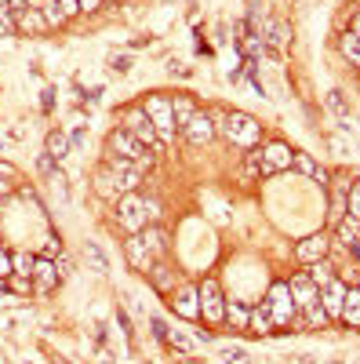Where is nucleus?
Returning a JSON list of instances; mask_svg holds the SVG:
<instances>
[{"label": "nucleus", "instance_id": "nucleus-18", "mask_svg": "<svg viewBox=\"0 0 360 364\" xmlns=\"http://www.w3.org/2000/svg\"><path fill=\"white\" fill-rule=\"evenodd\" d=\"M339 240L360 259V223H356L353 215H349V219H339Z\"/></svg>", "mask_w": 360, "mask_h": 364}, {"label": "nucleus", "instance_id": "nucleus-43", "mask_svg": "<svg viewBox=\"0 0 360 364\" xmlns=\"http://www.w3.org/2000/svg\"><path fill=\"white\" fill-rule=\"evenodd\" d=\"M102 4V0H80V11H95Z\"/></svg>", "mask_w": 360, "mask_h": 364}, {"label": "nucleus", "instance_id": "nucleus-9", "mask_svg": "<svg viewBox=\"0 0 360 364\" xmlns=\"http://www.w3.org/2000/svg\"><path fill=\"white\" fill-rule=\"evenodd\" d=\"M327 252H332V237H327V233H310L306 240H298L295 259L310 266V262H320V259H327Z\"/></svg>", "mask_w": 360, "mask_h": 364}, {"label": "nucleus", "instance_id": "nucleus-4", "mask_svg": "<svg viewBox=\"0 0 360 364\" xmlns=\"http://www.w3.org/2000/svg\"><path fill=\"white\" fill-rule=\"evenodd\" d=\"M124 132L146 149H160V139H157V132H153V120H149V113L146 109H128L124 113Z\"/></svg>", "mask_w": 360, "mask_h": 364}, {"label": "nucleus", "instance_id": "nucleus-5", "mask_svg": "<svg viewBox=\"0 0 360 364\" xmlns=\"http://www.w3.org/2000/svg\"><path fill=\"white\" fill-rule=\"evenodd\" d=\"M269 317H273V328H288V324L298 317L295 299H291V291H288V281H280V284L269 288Z\"/></svg>", "mask_w": 360, "mask_h": 364}, {"label": "nucleus", "instance_id": "nucleus-35", "mask_svg": "<svg viewBox=\"0 0 360 364\" xmlns=\"http://www.w3.org/2000/svg\"><path fill=\"white\" fill-rule=\"evenodd\" d=\"M346 211H349V215L360 223V182H356V186H349V197H346Z\"/></svg>", "mask_w": 360, "mask_h": 364}, {"label": "nucleus", "instance_id": "nucleus-14", "mask_svg": "<svg viewBox=\"0 0 360 364\" xmlns=\"http://www.w3.org/2000/svg\"><path fill=\"white\" fill-rule=\"evenodd\" d=\"M106 146H109V157H120V161H138L146 149L120 128V132H109V139H106Z\"/></svg>", "mask_w": 360, "mask_h": 364}, {"label": "nucleus", "instance_id": "nucleus-25", "mask_svg": "<svg viewBox=\"0 0 360 364\" xmlns=\"http://www.w3.org/2000/svg\"><path fill=\"white\" fill-rule=\"evenodd\" d=\"M291 164H295L298 171H302V175H310V178H320V182L327 178V175H324V171L317 168V161H313L310 154H302V149H295V161H291Z\"/></svg>", "mask_w": 360, "mask_h": 364}, {"label": "nucleus", "instance_id": "nucleus-31", "mask_svg": "<svg viewBox=\"0 0 360 364\" xmlns=\"http://www.w3.org/2000/svg\"><path fill=\"white\" fill-rule=\"evenodd\" d=\"M327 106H332V113H339V117H349V102H346V91H332V95H327Z\"/></svg>", "mask_w": 360, "mask_h": 364}, {"label": "nucleus", "instance_id": "nucleus-12", "mask_svg": "<svg viewBox=\"0 0 360 364\" xmlns=\"http://www.w3.org/2000/svg\"><path fill=\"white\" fill-rule=\"evenodd\" d=\"M58 281H62V273H58V262L37 255V262H33V288H37L40 295H48V291L58 288Z\"/></svg>", "mask_w": 360, "mask_h": 364}, {"label": "nucleus", "instance_id": "nucleus-24", "mask_svg": "<svg viewBox=\"0 0 360 364\" xmlns=\"http://www.w3.org/2000/svg\"><path fill=\"white\" fill-rule=\"evenodd\" d=\"M226 321H229L233 328H248V321H251V310L244 306V302L229 299V302H226Z\"/></svg>", "mask_w": 360, "mask_h": 364}, {"label": "nucleus", "instance_id": "nucleus-37", "mask_svg": "<svg viewBox=\"0 0 360 364\" xmlns=\"http://www.w3.org/2000/svg\"><path fill=\"white\" fill-rule=\"evenodd\" d=\"M109 66H113V73H128V70H131V58H128V55H113Z\"/></svg>", "mask_w": 360, "mask_h": 364}, {"label": "nucleus", "instance_id": "nucleus-22", "mask_svg": "<svg viewBox=\"0 0 360 364\" xmlns=\"http://www.w3.org/2000/svg\"><path fill=\"white\" fill-rule=\"evenodd\" d=\"M342 321H346L349 328H360V291H356V288H349V291H346V302H342Z\"/></svg>", "mask_w": 360, "mask_h": 364}, {"label": "nucleus", "instance_id": "nucleus-27", "mask_svg": "<svg viewBox=\"0 0 360 364\" xmlns=\"http://www.w3.org/2000/svg\"><path fill=\"white\" fill-rule=\"evenodd\" d=\"M15 22H18V26H26V29H48V22H44V11H40V8H26L22 15H15Z\"/></svg>", "mask_w": 360, "mask_h": 364}, {"label": "nucleus", "instance_id": "nucleus-30", "mask_svg": "<svg viewBox=\"0 0 360 364\" xmlns=\"http://www.w3.org/2000/svg\"><path fill=\"white\" fill-rule=\"evenodd\" d=\"M222 364H251V353L244 346H226L222 350Z\"/></svg>", "mask_w": 360, "mask_h": 364}, {"label": "nucleus", "instance_id": "nucleus-34", "mask_svg": "<svg viewBox=\"0 0 360 364\" xmlns=\"http://www.w3.org/2000/svg\"><path fill=\"white\" fill-rule=\"evenodd\" d=\"M87 259H92L95 273H109V262H106V255L99 252V245H87Z\"/></svg>", "mask_w": 360, "mask_h": 364}, {"label": "nucleus", "instance_id": "nucleus-6", "mask_svg": "<svg viewBox=\"0 0 360 364\" xmlns=\"http://www.w3.org/2000/svg\"><path fill=\"white\" fill-rule=\"evenodd\" d=\"M291 161H295V149L284 146V142H269V146L258 149V171L262 175H280V171L291 168Z\"/></svg>", "mask_w": 360, "mask_h": 364}, {"label": "nucleus", "instance_id": "nucleus-17", "mask_svg": "<svg viewBox=\"0 0 360 364\" xmlns=\"http://www.w3.org/2000/svg\"><path fill=\"white\" fill-rule=\"evenodd\" d=\"M95 193L106 197V200H120V190H116V171L109 164H102L95 171Z\"/></svg>", "mask_w": 360, "mask_h": 364}, {"label": "nucleus", "instance_id": "nucleus-19", "mask_svg": "<svg viewBox=\"0 0 360 364\" xmlns=\"http://www.w3.org/2000/svg\"><path fill=\"white\" fill-rule=\"evenodd\" d=\"M193 113H197V106L186 99V95H178V99H171V117H175V128L182 132L190 120H193Z\"/></svg>", "mask_w": 360, "mask_h": 364}, {"label": "nucleus", "instance_id": "nucleus-10", "mask_svg": "<svg viewBox=\"0 0 360 364\" xmlns=\"http://www.w3.org/2000/svg\"><path fill=\"white\" fill-rule=\"evenodd\" d=\"M171 306L182 321H197L200 317V299H197V284H178L171 291Z\"/></svg>", "mask_w": 360, "mask_h": 364}, {"label": "nucleus", "instance_id": "nucleus-7", "mask_svg": "<svg viewBox=\"0 0 360 364\" xmlns=\"http://www.w3.org/2000/svg\"><path fill=\"white\" fill-rule=\"evenodd\" d=\"M226 135L236 142V146H255L258 142V135H262V128L255 124V117H248V113H229L226 117Z\"/></svg>", "mask_w": 360, "mask_h": 364}, {"label": "nucleus", "instance_id": "nucleus-40", "mask_svg": "<svg viewBox=\"0 0 360 364\" xmlns=\"http://www.w3.org/2000/svg\"><path fill=\"white\" fill-rule=\"evenodd\" d=\"M153 336H157L160 343H168V336H171V331H168V324H164L160 317H153Z\"/></svg>", "mask_w": 360, "mask_h": 364}, {"label": "nucleus", "instance_id": "nucleus-36", "mask_svg": "<svg viewBox=\"0 0 360 364\" xmlns=\"http://www.w3.org/2000/svg\"><path fill=\"white\" fill-rule=\"evenodd\" d=\"M168 346H175V350H182V353H186V350H193V343H190V339L182 336V331H175V336H168Z\"/></svg>", "mask_w": 360, "mask_h": 364}, {"label": "nucleus", "instance_id": "nucleus-26", "mask_svg": "<svg viewBox=\"0 0 360 364\" xmlns=\"http://www.w3.org/2000/svg\"><path fill=\"white\" fill-rule=\"evenodd\" d=\"M33 262H37V255L18 252V255H11V273H18V277H29V281H33Z\"/></svg>", "mask_w": 360, "mask_h": 364}, {"label": "nucleus", "instance_id": "nucleus-21", "mask_svg": "<svg viewBox=\"0 0 360 364\" xmlns=\"http://www.w3.org/2000/svg\"><path fill=\"white\" fill-rule=\"evenodd\" d=\"M44 146H48V157H51V161L70 157V139H66V132H58V128L48 132V142H44Z\"/></svg>", "mask_w": 360, "mask_h": 364}, {"label": "nucleus", "instance_id": "nucleus-42", "mask_svg": "<svg viewBox=\"0 0 360 364\" xmlns=\"http://www.w3.org/2000/svg\"><path fill=\"white\" fill-rule=\"evenodd\" d=\"M8 11L11 15H22L26 11V0H8Z\"/></svg>", "mask_w": 360, "mask_h": 364}, {"label": "nucleus", "instance_id": "nucleus-41", "mask_svg": "<svg viewBox=\"0 0 360 364\" xmlns=\"http://www.w3.org/2000/svg\"><path fill=\"white\" fill-rule=\"evenodd\" d=\"M55 4H58V8H62V11H66V18L80 11V0H55Z\"/></svg>", "mask_w": 360, "mask_h": 364}, {"label": "nucleus", "instance_id": "nucleus-3", "mask_svg": "<svg viewBox=\"0 0 360 364\" xmlns=\"http://www.w3.org/2000/svg\"><path fill=\"white\" fill-rule=\"evenodd\" d=\"M146 113H149V120H153V132H157V139H160V146H168L171 139H175V117H171V102L168 99H160V95H153V99H146V106H142Z\"/></svg>", "mask_w": 360, "mask_h": 364}, {"label": "nucleus", "instance_id": "nucleus-20", "mask_svg": "<svg viewBox=\"0 0 360 364\" xmlns=\"http://www.w3.org/2000/svg\"><path fill=\"white\" fill-rule=\"evenodd\" d=\"M251 331H258V336H269L273 331V317H269V299H262V306L251 310V321H248Z\"/></svg>", "mask_w": 360, "mask_h": 364}, {"label": "nucleus", "instance_id": "nucleus-11", "mask_svg": "<svg viewBox=\"0 0 360 364\" xmlns=\"http://www.w3.org/2000/svg\"><path fill=\"white\" fill-rule=\"evenodd\" d=\"M215 132H219V128H215L212 113H200V109L193 113V120L182 128V135H186V142H190V146H207V142L215 139Z\"/></svg>", "mask_w": 360, "mask_h": 364}, {"label": "nucleus", "instance_id": "nucleus-16", "mask_svg": "<svg viewBox=\"0 0 360 364\" xmlns=\"http://www.w3.org/2000/svg\"><path fill=\"white\" fill-rule=\"evenodd\" d=\"M149 281H153L157 291H175L178 284H182V281H178V273H175L168 262H153V269H149Z\"/></svg>", "mask_w": 360, "mask_h": 364}, {"label": "nucleus", "instance_id": "nucleus-39", "mask_svg": "<svg viewBox=\"0 0 360 364\" xmlns=\"http://www.w3.org/2000/svg\"><path fill=\"white\" fill-rule=\"evenodd\" d=\"M8 277H11V255L0 248V281H8Z\"/></svg>", "mask_w": 360, "mask_h": 364}, {"label": "nucleus", "instance_id": "nucleus-23", "mask_svg": "<svg viewBox=\"0 0 360 364\" xmlns=\"http://www.w3.org/2000/svg\"><path fill=\"white\" fill-rule=\"evenodd\" d=\"M306 273H310V281H313L317 288H324L327 281H335V266L327 262V259H320V262H310V269H306Z\"/></svg>", "mask_w": 360, "mask_h": 364}, {"label": "nucleus", "instance_id": "nucleus-28", "mask_svg": "<svg viewBox=\"0 0 360 364\" xmlns=\"http://www.w3.org/2000/svg\"><path fill=\"white\" fill-rule=\"evenodd\" d=\"M18 190V171L11 164H0V197H8Z\"/></svg>", "mask_w": 360, "mask_h": 364}, {"label": "nucleus", "instance_id": "nucleus-1", "mask_svg": "<svg viewBox=\"0 0 360 364\" xmlns=\"http://www.w3.org/2000/svg\"><path fill=\"white\" fill-rule=\"evenodd\" d=\"M197 299H200V317L204 321H212V324L226 321V299H222V288H219L215 277L197 284Z\"/></svg>", "mask_w": 360, "mask_h": 364}, {"label": "nucleus", "instance_id": "nucleus-38", "mask_svg": "<svg viewBox=\"0 0 360 364\" xmlns=\"http://www.w3.org/2000/svg\"><path fill=\"white\" fill-rule=\"evenodd\" d=\"M244 175H248V178H255V175H262V171H258V149H251V154H248V164H244Z\"/></svg>", "mask_w": 360, "mask_h": 364}, {"label": "nucleus", "instance_id": "nucleus-29", "mask_svg": "<svg viewBox=\"0 0 360 364\" xmlns=\"http://www.w3.org/2000/svg\"><path fill=\"white\" fill-rule=\"evenodd\" d=\"M339 44H342V55H346V58H353V63L360 66V41H356L353 29H349V33H342V41H339Z\"/></svg>", "mask_w": 360, "mask_h": 364}, {"label": "nucleus", "instance_id": "nucleus-2", "mask_svg": "<svg viewBox=\"0 0 360 364\" xmlns=\"http://www.w3.org/2000/svg\"><path fill=\"white\" fill-rule=\"evenodd\" d=\"M146 200L138 197V193H120V200H116V223L124 226L128 233H142L146 230Z\"/></svg>", "mask_w": 360, "mask_h": 364}, {"label": "nucleus", "instance_id": "nucleus-15", "mask_svg": "<svg viewBox=\"0 0 360 364\" xmlns=\"http://www.w3.org/2000/svg\"><path fill=\"white\" fill-rule=\"evenodd\" d=\"M124 255H128V262H131V269H138V273H149L153 269V262H160L153 252H149V245L142 240V233H135L131 240H128V248H124Z\"/></svg>", "mask_w": 360, "mask_h": 364}, {"label": "nucleus", "instance_id": "nucleus-33", "mask_svg": "<svg viewBox=\"0 0 360 364\" xmlns=\"http://www.w3.org/2000/svg\"><path fill=\"white\" fill-rule=\"evenodd\" d=\"M15 29H18V22H15V15L4 8V4H0V37H11L15 33Z\"/></svg>", "mask_w": 360, "mask_h": 364}, {"label": "nucleus", "instance_id": "nucleus-44", "mask_svg": "<svg viewBox=\"0 0 360 364\" xmlns=\"http://www.w3.org/2000/svg\"><path fill=\"white\" fill-rule=\"evenodd\" d=\"M349 29H353V33H356V41H360V11L353 15V26H349Z\"/></svg>", "mask_w": 360, "mask_h": 364}, {"label": "nucleus", "instance_id": "nucleus-8", "mask_svg": "<svg viewBox=\"0 0 360 364\" xmlns=\"http://www.w3.org/2000/svg\"><path fill=\"white\" fill-rule=\"evenodd\" d=\"M288 291H291V299H295V310H298V314L313 310L317 302H320V288L310 281V273H295V277L288 281Z\"/></svg>", "mask_w": 360, "mask_h": 364}, {"label": "nucleus", "instance_id": "nucleus-13", "mask_svg": "<svg viewBox=\"0 0 360 364\" xmlns=\"http://www.w3.org/2000/svg\"><path fill=\"white\" fill-rule=\"evenodd\" d=\"M346 281L342 277H335V281H327L324 288H320V306H324V314H327V321L332 317H342V302H346Z\"/></svg>", "mask_w": 360, "mask_h": 364}, {"label": "nucleus", "instance_id": "nucleus-32", "mask_svg": "<svg viewBox=\"0 0 360 364\" xmlns=\"http://www.w3.org/2000/svg\"><path fill=\"white\" fill-rule=\"evenodd\" d=\"M40 11H44V22H48V26H62V22H66V11L58 8L55 0H51V4H44Z\"/></svg>", "mask_w": 360, "mask_h": 364}]
</instances>
